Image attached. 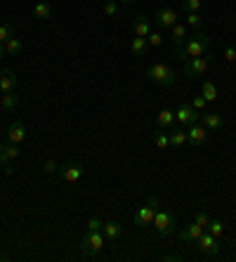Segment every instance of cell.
Segmentation results:
<instances>
[{"instance_id": "6da1fadb", "label": "cell", "mask_w": 236, "mask_h": 262, "mask_svg": "<svg viewBox=\"0 0 236 262\" xmlns=\"http://www.w3.org/2000/svg\"><path fill=\"white\" fill-rule=\"evenodd\" d=\"M208 50H210V38H208L203 31H196L194 36H189L187 40H184V45L177 48V59L187 61V59H191V57H203Z\"/></svg>"}, {"instance_id": "7a4b0ae2", "label": "cell", "mask_w": 236, "mask_h": 262, "mask_svg": "<svg viewBox=\"0 0 236 262\" xmlns=\"http://www.w3.org/2000/svg\"><path fill=\"white\" fill-rule=\"evenodd\" d=\"M146 78L154 80V83H158V85H163V88L175 85V71H173L168 64H161V61L146 69Z\"/></svg>"}, {"instance_id": "3957f363", "label": "cell", "mask_w": 236, "mask_h": 262, "mask_svg": "<svg viewBox=\"0 0 236 262\" xmlns=\"http://www.w3.org/2000/svg\"><path fill=\"white\" fill-rule=\"evenodd\" d=\"M154 225H156V232L161 234V236H170V234L177 232V220L170 210H156Z\"/></svg>"}, {"instance_id": "277c9868", "label": "cell", "mask_w": 236, "mask_h": 262, "mask_svg": "<svg viewBox=\"0 0 236 262\" xmlns=\"http://www.w3.org/2000/svg\"><path fill=\"white\" fill-rule=\"evenodd\" d=\"M210 57L203 55V57H191V59L184 61V73H187L189 78H201V76H206L208 69H210Z\"/></svg>"}, {"instance_id": "5b68a950", "label": "cell", "mask_w": 236, "mask_h": 262, "mask_svg": "<svg viewBox=\"0 0 236 262\" xmlns=\"http://www.w3.org/2000/svg\"><path fill=\"white\" fill-rule=\"evenodd\" d=\"M104 248V232H85L80 238V253L83 255H92Z\"/></svg>"}, {"instance_id": "8992f818", "label": "cell", "mask_w": 236, "mask_h": 262, "mask_svg": "<svg viewBox=\"0 0 236 262\" xmlns=\"http://www.w3.org/2000/svg\"><path fill=\"white\" fill-rule=\"evenodd\" d=\"M156 208H158V199H156V196H152V199L146 201V206H142L137 213H135V217H133L135 225H137V227L152 225V222H154V215H156Z\"/></svg>"}, {"instance_id": "52a82bcc", "label": "cell", "mask_w": 236, "mask_h": 262, "mask_svg": "<svg viewBox=\"0 0 236 262\" xmlns=\"http://www.w3.org/2000/svg\"><path fill=\"white\" fill-rule=\"evenodd\" d=\"M83 172H85V168L78 163V161H67V163L59 165V175L67 184H76L80 177H83Z\"/></svg>"}, {"instance_id": "ba28073f", "label": "cell", "mask_w": 236, "mask_h": 262, "mask_svg": "<svg viewBox=\"0 0 236 262\" xmlns=\"http://www.w3.org/2000/svg\"><path fill=\"white\" fill-rule=\"evenodd\" d=\"M187 137H189V144L191 146H203L206 144V140H208V128L203 125V123H191L189 125V130H187Z\"/></svg>"}, {"instance_id": "9c48e42d", "label": "cell", "mask_w": 236, "mask_h": 262, "mask_svg": "<svg viewBox=\"0 0 236 262\" xmlns=\"http://www.w3.org/2000/svg\"><path fill=\"white\" fill-rule=\"evenodd\" d=\"M199 116H201V114L189 102L180 104V109L175 111V118H177V123H180V125H191V123L199 121Z\"/></svg>"}, {"instance_id": "30bf717a", "label": "cell", "mask_w": 236, "mask_h": 262, "mask_svg": "<svg viewBox=\"0 0 236 262\" xmlns=\"http://www.w3.org/2000/svg\"><path fill=\"white\" fill-rule=\"evenodd\" d=\"M196 244H199V250L203 253V255H218L220 253V238H215L210 232L201 234V238L196 241Z\"/></svg>"}, {"instance_id": "8fae6325", "label": "cell", "mask_w": 236, "mask_h": 262, "mask_svg": "<svg viewBox=\"0 0 236 262\" xmlns=\"http://www.w3.org/2000/svg\"><path fill=\"white\" fill-rule=\"evenodd\" d=\"M177 24V12L173 7H161L156 12V26L158 29H173Z\"/></svg>"}, {"instance_id": "7c38bea8", "label": "cell", "mask_w": 236, "mask_h": 262, "mask_svg": "<svg viewBox=\"0 0 236 262\" xmlns=\"http://www.w3.org/2000/svg\"><path fill=\"white\" fill-rule=\"evenodd\" d=\"M19 78L14 76L12 69H3L0 71V92H17Z\"/></svg>"}, {"instance_id": "4fadbf2b", "label": "cell", "mask_w": 236, "mask_h": 262, "mask_svg": "<svg viewBox=\"0 0 236 262\" xmlns=\"http://www.w3.org/2000/svg\"><path fill=\"white\" fill-rule=\"evenodd\" d=\"M206 232L201 225H196V222H191L189 227H184V229H180L177 232V236H180V241H189V244H196L201 238V234Z\"/></svg>"}, {"instance_id": "5bb4252c", "label": "cell", "mask_w": 236, "mask_h": 262, "mask_svg": "<svg viewBox=\"0 0 236 262\" xmlns=\"http://www.w3.org/2000/svg\"><path fill=\"white\" fill-rule=\"evenodd\" d=\"M7 137H10L12 144H22L24 137H26V125L22 121H12L10 123V128H7Z\"/></svg>"}, {"instance_id": "9a60e30c", "label": "cell", "mask_w": 236, "mask_h": 262, "mask_svg": "<svg viewBox=\"0 0 236 262\" xmlns=\"http://www.w3.org/2000/svg\"><path fill=\"white\" fill-rule=\"evenodd\" d=\"M199 118H201V123H203L208 130H212V133L222 130V125H224V121H222V116H220V114H208V111H201Z\"/></svg>"}, {"instance_id": "2e32d148", "label": "cell", "mask_w": 236, "mask_h": 262, "mask_svg": "<svg viewBox=\"0 0 236 262\" xmlns=\"http://www.w3.org/2000/svg\"><path fill=\"white\" fill-rule=\"evenodd\" d=\"M133 31H135V36L146 38L149 33H152V19L144 17V14H139V17L133 21Z\"/></svg>"}, {"instance_id": "e0dca14e", "label": "cell", "mask_w": 236, "mask_h": 262, "mask_svg": "<svg viewBox=\"0 0 236 262\" xmlns=\"http://www.w3.org/2000/svg\"><path fill=\"white\" fill-rule=\"evenodd\" d=\"M168 137H170V146H175V149H182V146L189 144V137H187V130L184 128H173Z\"/></svg>"}, {"instance_id": "ac0fdd59", "label": "cell", "mask_w": 236, "mask_h": 262, "mask_svg": "<svg viewBox=\"0 0 236 262\" xmlns=\"http://www.w3.org/2000/svg\"><path fill=\"white\" fill-rule=\"evenodd\" d=\"M173 43H175V48H180V45H184V40L189 38V26L187 24H180L177 21L175 26H173Z\"/></svg>"}, {"instance_id": "d6986e66", "label": "cell", "mask_w": 236, "mask_h": 262, "mask_svg": "<svg viewBox=\"0 0 236 262\" xmlns=\"http://www.w3.org/2000/svg\"><path fill=\"white\" fill-rule=\"evenodd\" d=\"M19 156V144H7V146H0V163L5 165L10 161H14Z\"/></svg>"}, {"instance_id": "ffe728a7", "label": "cell", "mask_w": 236, "mask_h": 262, "mask_svg": "<svg viewBox=\"0 0 236 262\" xmlns=\"http://www.w3.org/2000/svg\"><path fill=\"white\" fill-rule=\"evenodd\" d=\"M33 17L40 19V21L50 19V17H52V5H50V3H45V0L36 3V5H33Z\"/></svg>"}, {"instance_id": "44dd1931", "label": "cell", "mask_w": 236, "mask_h": 262, "mask_svg": "<svg viewBox=\"0 0 236 262\" xmlns=\"http://www.w3.org/2000/svg\"><path fill=\"white\" fill-rule=\"evenodd\" d=\"M102 232H104V238H109V241H118L121 234H123V229H121V225H116V222H104Z\"/></svg>"}, {"instance_id": "7402d4cb", "label": "cell", "mask_w": 236, "mask_h": 262, "mask_svg": "<svg viewBox=\"0 0 236 262\" xmlns=\"http://www.w3.org/2000/svg\"><path fill=\"white\" fill-rule=\"evenodd\" d=\"M0 106L5 111H14L19 106V97L17 92H3V97H0Z\"/></svg>"}, {"instance_id": "603a6c76", "label": "cell", "mask_w": 236, "mask_h": 262, "mask_svg": "<svg viewBox=\"0 0 236 262\" xmlns=\"http://www.w3.org/2000/svg\"><path fill=\"white\" fill-rule=\"evenodd\" d=\"M173 123H175V111L173 109H163L161 114H158V128L161 130L173 128Z\"/></svg>"}, {"instance_id": "cb8c5ba5", "label": "cell", "mask_w": 236, "mask_h": 262, "mask_svg": "<svg viewBox=\"0 0 236 262\" xmlns=\"http://www.w3.org/2000/svg\"><path fill=\"white\" fill-rule=\"evenodd\" d=\"M130 50H133V55L144 57V55H146V50H149V43H146V38L135 36V38H133V43H130Z\"/></svg>"}, {"instance_id": "d4e9b609", "label": "cell", "mask_w": 236, "mask_h": 262, "mask_svg": "<svg viewBox=\"0 0 236 262\" xmlns=\"http://www.w3.org/2000/svg\"><path fill=\"white\" fill-rule=\"evenodd\" d=\"M201 95L206 97V102H215V99H218V85L210 83V80H206L203 88H201Z\"/></svg>"}, {"instance_id": "484cf974", "label": "cell", "mask_w": 236, "mask_h": 262, "mask_svg": "<svg viewBox=\"0 0 236 262\" xmlns=\"http://www.w3.org/2000/svg\"><path fill=\"white\" fill-rule=\"evenodd\" d=\"M206 232H210L215 238H222V234H224V222H222V220H212V217H210V222H208V227H206Z\"/></svg>"}, {"instance_id": "4316f807", "label": "cell", "mask_w": 236, "mask_h": 262, "mask_svg": "<svg viewBox=\"0 0 236 262\" xmlns=\"http://www.w3.org/2000/svg\"><path fill=\"white\" fill-rule=\"evenodd\" d=\"M5 52L7 55H22V52H24V45H22V40H17V38H10L5 43Z\"/></svg>"}, {"instance_id": "83f0119b", "label": "cell", "mask_w": 236, "mask_h": 262, "mask_svg": "<svg viewBox=\"0 0 236 262\" xmlns=\"http://www.w3.org/2000/svg\"><path fill=\"white\" fill-rule=\"evenodd\" d=\"M154 144H156V149H161V151H168L170 149V137L165 133H154Z\"/></svg>"}, {"instance_id": "f1b7e54d", "label": "cell", "mask_w": 236, "mask_h": 262, "mask_svg": "<svg viewBox=\"0 0 236 262\" xmlns=\"http://www.w3.org/2000/svg\"><path fill=\"white\" fill-rule=\"evenodd\" d=\"M10 38H14V26L12 24H0V43L5 45Z\"/></svg>"}, {"instance_id": "f546056e", "label": "cell", "mask_w": 236, "mask_h": 262, "mask_svg": "<svg viewBox=\"0 0 236 262\" xmlns=\"http://www.w3.org/2000/svg\"><path fill=\"white\" fill-rule=\"evenodd\" d=\"M184 24H187L189 29H196V31H199V29H201V24H203V21H201L199 12H187V21H184Z\"/></svg>"}, {"instance_id": "4dcf8cb0", "label": "cell", "mask_w": 236, "mask_h": 262, "mask_svg": "<svg viewBox=\"0 0 236 262\" xmlns=\"http://www.w3.org/2000/svg\"><path fill=\"white\" fill-rule=\"evenodd\" d=\"M182 7H184V12H199L201 0H182Z\"/></svg>"}, {"instance_id": "1f68e13d", "label": "cell", "mask_w": 236, "mask_h": 262, "mask_svg": "<svg viewBox=\"0 0 236 262\" xmlns=\"http://www.w3.org/2000/svg\"><path fill=\"white\" fill-rule=\"evenodd\" d=\"M194 222H196V225H201V227H203V229H206V227H208V222H210V215H208L206 210H199V213L194 215Z\"/></svg>"}, {"instance_id": "d6a6232c", "label": "cell", "mask_w": 236, "mask_h": 262, "mask_svg": "<svg viewBox=\"0 0 236 262\" xmlns=\"http://www.w3.org/2000/svg\"><path fill=\"white\" fill-rule=\"evenodd\" d=\"M104 14H106V17L118 14V3H116V0H106V3H104Z\"/></svg>"}, {"instance_id": "836d02e7", "label": "cell", "mask_w": 236, "mask_h": 262, "mask_svg": "<svg viewBox=\"0 0 236 262\" xmlns=\"http://www.w3.org/2000/svg\"><path fill=\"white\" fill-rule=\"evenodd\" d=\"M146 43L152 45V48H158V45L163 43V36H161V33H158V31H152V33H149V36H146Z\"/></svg>"}, {"instance_id": "e575fe53", "label": "cell", "mask_w": 236, "mask_h": 262, "mask_svg": "<svg viewBox=\"0 0 236 262\" xmlns=\"http://www.w3.org/2000/svg\"><path fill=\"white\" fill-rule=\"evenodd\" d=\"M102 227H104V222L99 217H90V220H88V232H102Z\"/></svg>"}, {"instance_id": "d590c367", "label": "cell", "mask_w": 236, "mask_h": 262, "mask_svg": "<svg viewBox=\"0 0 236 262\" xmlns=\"http://www.w3.org/2000/svg\"><path fill=\"white\" fill-rule=\"evenodd\" d=\"M42 170L48 172V175H55V172H59V165H57L52 159H48L45 163H42Z\"/></svg>"}, {"instance_id": "8d00e7d4", "label": "cell", "mask_w": 236, "mask_h": 262, "mask_svg": "<svg viewBox=\"0 0 236 262\" xmlns=\"http://www.w3.org/2000/svg\"><path fill=\"white\" fill-rule=\"evenodd\" d=\"M191 106H194L196 111H206V106H208V102H206V97H203V95H199V97H194V102H191Z\"/></svg>"}, {"instance_id": "74e56055", "label": "cell", "mask_w": 236, "mask_h": 262, "mask_svg": "<svg viewBox=\"0 0 236 262\" xmlns=\"http://www.w3.org/2000/svg\"><path fill=\"white\" fill-rule=\"evenodd\" d=\"M224 59L229 61V64H234L236 61V45H227V48H224Z\"/></svg>"}, {"instance_id": "f35d334b", "label": "cell", "mask_w": 236, "mask_h": 262, "mask_svg": "<svg viewBox=\"0 0 236 262\" xmlns=\"http://www.w3.org/2000/svg\"><path fill=\"white\" fill-rule=\"evenodd\" d=\"M12 172H14V168H12V165H7V163H5V175H12Z\"/></svg>"}, {"instance_id": "ab89813d", "label": "cell", "mask_w": 236, "mask_h": 262, "mask_svg": "<svg viewBox=\"0 0 236 262\" xmlns=\"http://www.w3.org/2000/svg\"><path fill=\"white\" fill-rule=\"evenodd\" d=\"M5 55H7V52H5V45L0 43V59H3V57H5Z\"/></svg>"}, {"instance_id": "60d3db41", "label": "cell", "mask_w": 236, "mask_h": 262, "mask_svg": "<svg viewBox=\"0 0 236 262\" xmlns=\"http://www.w3.org/2000/svg\"><path fill=\"white\" fill-rule=\"evenodd\" d=\"M121 3H125V5H130V3H133V0H121Z\"/></svg>"}, {"instance_id": "b9f144b4", "label": "cell", "mask_w": 236, "mask_h": 262, "mask_svg": "<svg viewBox=\"0 0 236 262\" xmlns=\"http://www.w3.org/2000/svg\"><path fill=\"white\" fill-rule=\"evenodd\" d=\"M234 73H236V61H234Z\"/></svg>"}, {"instance_id": "7bdbcfd3", "label": "cell", "mask_w": 236, "mask_h": 262, "mask_svg": "<svg viewBox=\"0 0 236 262\" xmlns=\"http://www.w3.org/2000/svg\"><path fill=\"white\" fill-rule=\"evenodd\" d=\"M0 146H3V144H0Z\"/></svg>"}]
</instances>
